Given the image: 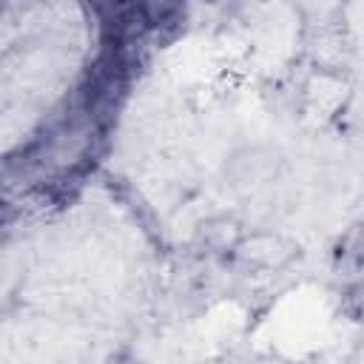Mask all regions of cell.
<instances>
[{
	"label": "cell",
	"instance_id": "cell-1",
	"mask_svg": "<svg viewBox=\"0 0 364 364\" xmlns=\"http://www.w3.org/2000/svg\"><path fill=\"white\" fill-rule=\"evenodd\" d=\"M299 256V247L279 236V233H264V230H247V236L242 239L239 250L233 253L230 262L242 264L245 270H256V273H276L284 270L293 259Z\"/></svg>",
	"mask_w": 364,
	"mask_h": 364
},
{
	"label": "cell",
	"instance_id": "cell-2",
	"mask_svg": "<svg viewBox=\"0 0 364 364\" xmlns=\"http://www.w3.org/2000/svg\"><path fill=\"white\" fill-rule=\"evenodd\" d=\"M330 273L341 293L364 290V219L347 225L333 242Z\"/></svg>",
	"mask_w": 364,
	"mask_h": 364
},
{
	"label": "cell",
	"instance_id": "cell-3",
	"mask_svg": "<svg viewBox=\"0 0 364 364\" xmlns=\"http://www.w3.org/2000/svg\"><path fill=\"white\" fill-rule=\"evenodd\" d=\"M245 236H247V228L236 216H230V213L210 216L196 230V242L205 250V256L222 259V262H230L233 259V253L239 250V245H242Z\"/></svg>",
	"mask_w": 364,
	"mask_h": 364
},
{
	"label": "cell",
	"instance_id": "cell-4",
	"mask_svg": "<svg viewBox=\"0 0 364 364\" xmlns=\"http://www.w3.org/2000/svg\"><path fill=\"white\" fill-rule=\"evenodd\" d=\"M304 102L310 111H318L321 117H333L338 108H344L350 97V82L338 71H313L304 80Z\"/></svg>",
	"mask_w": 364,
	"mask_h": 364
}]
</instances>
